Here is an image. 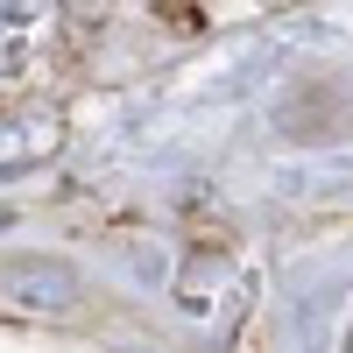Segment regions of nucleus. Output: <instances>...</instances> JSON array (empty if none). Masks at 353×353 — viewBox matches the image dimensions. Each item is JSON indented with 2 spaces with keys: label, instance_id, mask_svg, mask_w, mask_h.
<instances>
[{
  "label": "nucleus",
  "instance_id": "nucleus-2",
  "mask_svg": "<svg viewBox=\"0 0 353 353\" xmlns=\"http://www.w3.org/2000/svg\"><path fill=\"white\" fill-rule=\"evenodd\" d=\"M57 149V128L50 121H8L0 128V163H36Z\"/></svg>",
  "mask_w": 353,
  "mask_h": 353
},
{
  "label": "nucleus",
  "instance_id": "nucleus-1",
  "mask_svg": "<svg viewBox=\"0 0 353 353\" xmlns=\"http://www.w3.org/2000/svg\"><path fill=\"white\" fill-rule=\"evenodd\" d=\"M0 290H8L14 304H28V311H71L78 304V276L64 261H43V254H14L8 269H0Z\"/></svg>",
  "mask_w": 353,
  "mask_h": 353
}]
</instances>
